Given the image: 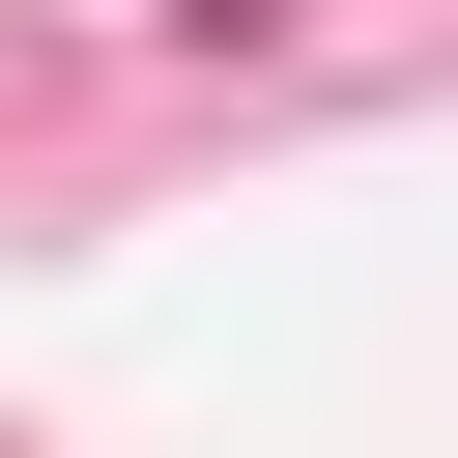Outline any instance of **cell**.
<instances>
[{"mask_svg": "<svg viewBox=\"0 0 458 458\" xmlns=\"http://www.w3.org/2000/svg\"><path fill=\"white\" fill-rule=\"evenodd\" d=\"M143 29H286V0H143Z\"/></svg>", "mask_w": 458, "mask_h": 458, "instance_id": "cell-1", "label": "cell"}]
</instances>
